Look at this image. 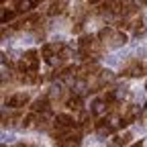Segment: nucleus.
I'll use <instances>...</instances> for the list:
<instances>
[{"mask_svg":"<svg viewBox=\"0 0 147 147\" xmlns=\"http://www.w3.org/2000/svg\"><path fill=\"white\" fill-rule=\"evenodd\" d=\"M125 76H143V65L139 61H131L125 69H123Z\"/></svg>","mask_w":147,"mask_h":147,"instance_id":"f03ea898","label":"nucleus"},{"mask_svg":"<svg viewBox=\"0 0 147 147\" xmlns=\"http://www.w3.org/2000/svg\"><path fill=\"white\" fill-rule=\"evenodd\" d=\"M67 108H71V110H80V108H82V98H80V96L69 98V100H67Z\"/></svg>","mask_w":147,"mask_h":147,"instance_id":"20e7f679","label":"nucleus"},{"mask_svg":"<svg viewBox=\"0 0 147 147\" xmlns=\"http://www.w3.org/2000/svg\"><path fill=\"white\" fill-rule=\"evenodd\" d=\"M29 102V96L25 94V92H18V94H14L12 98H8V106L12 108H18V106H25Z\"/></svg>","mask_w":147,"mask_h":147,"instance_id":"f257e3e1","label":"nucleus"},{"mask_svg":"<svg viewBox=\"0 0 147 147\" xmlns=\"http://www.w3.org/2000/svg\"><path fill=\"white\" fill-rule=\"evenodd\" d=\"M49 110V100L47 98H39L33 104V113H47Z\"/></svg>","mask_w":147,"mask_h":147,"instance_id":"7ed1b4c3","label":"nucleus"},{"mask_svg":"<svg viewBox=\"0 0 147 147\" xmlns=\"http://www.w3.org/2000/svg\"><path fill=\"white\" fill-rule=\"evenodd\" d=\"M133 147H143V143H135V145H133Z\"/></svg>","mask_w":147,"mask_h":147,"instance_id":"39448f33","label":"nucleus"}]
</instances>
